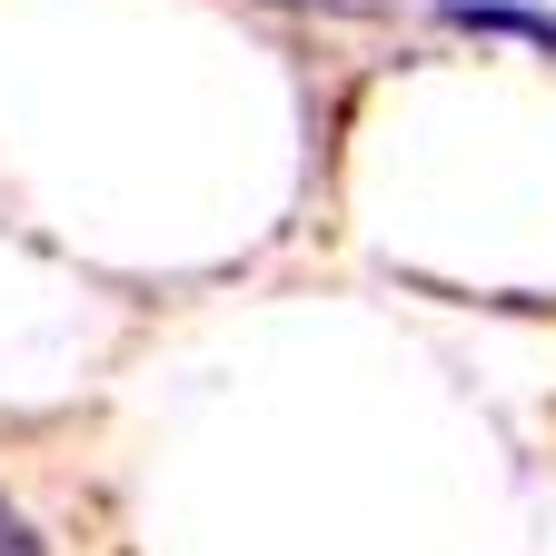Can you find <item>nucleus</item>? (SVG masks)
<instances>
[{
    "label": "nucleus",
    "mask_w": 556,
    "mask_h": 556,
    "mask_svg": "<svg viewBox=\"0 0 556 556\" xmlns=\"http://www.w3.org/2000/svg\"><path fill=\"white\" fill-rule=\"evenodd\" d=\"M457 30H497V40H536L556 50V11H527V0H447Z\"/></svg>",
    "instance_id": "obj_1"
},
{
    "label": "nucleus",
    "mask_w": 556,
    "mask_h": 556,
    "mask_svg": "<svg viewBox=\"0 0 556 556\" xmlns=\"http://www.w3.org/2000/svg\"><path fill=\"white\" fill-rule=\"evenodd\" d=\"M0 556H50V536H40V527H30L11 497H0Z\"/></svg>",
    "instance_id": "obj_2"
}]
</instances>
